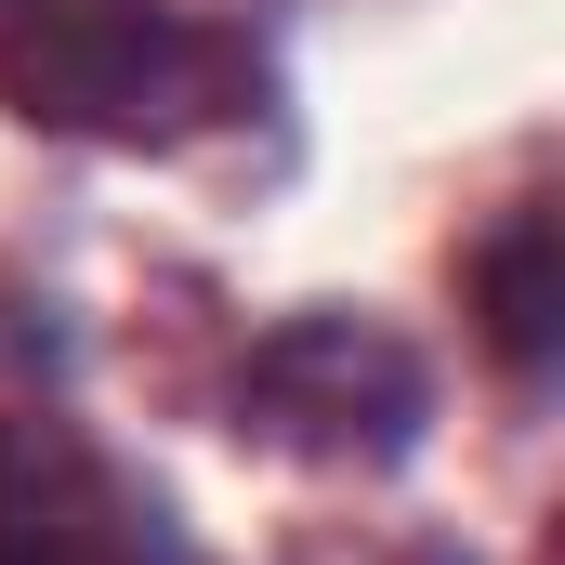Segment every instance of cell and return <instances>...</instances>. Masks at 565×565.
Masks as SVG:
<instances>
[{
  "mask_svg": "<svg viewBox=\"0 0 565 565\" xmlns=\"http://www.w3.org/2000/svg\"><path fill=\"white\" fill-rule=\"evenodd\" d=\"M237 53L171 0H13L0 13V106L40 132H171L211 106Z\"/></svg>",
  "mask_w": 565,
  "mask_h": 565,
  "instance_id": "1",
  "label": "cell"
},
{
  "mask_svg": "<svg viewBox=\"0 0 565 565\" xmlns=\"http://www.w3.org/2000/svg\"><path fill=\"white\" fill-rule=\"evenodd\" d=\"M237 408L277 434V447H316V460H395L422 434V355L355 329V316H302L250 355Z\"/></svg>",
  "mask_w": 565,
  "mask_h": 565,
  "instance_id": "2",
  "label": "cell"
},
{
  "mask_svg": "<svg viewBox=\"0 0 565 565\" xmlns=\"http://www.w3.org/2000/svg\"><path fill=\"white\" fill-rule=\"evenodd\" d=\"M473 316L513 369H553L565 342V250H553V211H513L487 250H473Z\"/></svg>",
  "mask_w": 565,
  "mask_h": 565,
  "instance_id": "3",
  "label": "cell"
}]
</instances>
